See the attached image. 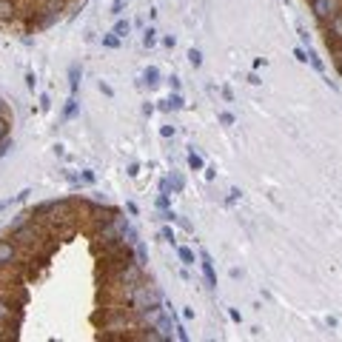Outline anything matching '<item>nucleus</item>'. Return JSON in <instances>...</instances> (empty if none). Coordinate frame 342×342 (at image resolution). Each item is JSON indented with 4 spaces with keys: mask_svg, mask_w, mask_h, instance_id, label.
<instances>
[{
    "mask_svg": "<svg viewBox=\"0 0 342 342\" xmlns=\"http://www.w3.org/2000/svg\"><path fill=\"white\" fill-rule=\"evenodd\" d=\"M15 17V3L12 0H0V20H12Z\"/></svg>",
    "mask_w": 342,
    "mask_h": 342,
    "instance_id": "7",
    "label": "nucleus"
},
{
    "mask_svg": "<svg viewBox=\"0 0 342 342\" xmlns=\"http://www.w3.org/2000/svg\"><path fill=\"white\" fill-rule=\"evenodd\" d=\"M220 123H226V126H234V123H237V117H234L231 111H223V114H220Z\"/></svg>",
    "mask_w": 342,
    "mask_h": 342,
    "instance_id": "22",
    "label": "nucleus"
},
{
    "mask_svg": "<svg viewBox=\"0 0 342 342\" xmlns=\"http://www.w3.org/2000/svg\"><path fill=\"white\" fill-rule=\"evenodd\" d=\"M74 114H77V100L69 97V103H66V109H63V117H66V120H72Z\"/></svg>",
    "mask_w": 342,
    "mask_h": 342,
    "instance_id": "14",
    "label": "nucleus"
},
{
    "mask_svg": "<svg viewBox=\"0 0 342 342\" xmlns=\"http://www.w3.org/2000/svg\"><path fill=\"white\" fill-rule=\"evenodd\" d=\"M160 237H163V240H166V242H171V245H174V228H171V226H163Z\"/></svg>",
    "mask_w": 342,
    "mask_h": 342,
    "instance_id": "19",
    "label": "nucleus"
},
{
    "mask_svg": "<svg viewBox=\"0 0 342 342\" xmlns=\"http://www.w3.org/2000/svg\"><path fill=\"white\" fill-rule=\"evenodd\" d=\"M325 32H328V49H334L336 43H342V12H336L325 23Z\"/></svg>",
    "mask_w": 342,
    "mask_h": 342,
    "instance_id": "3",
    "label": "nucleus"
},
{
    "mask_svg": "<svg viewBox=\"0 0 342 342\" xmlns=\"http://www.w3.org/2000/svg\"><path fill=\"white\" fill-rule=\"evenodd\" d=\"M299 40H302V43H305V46H311V35H308L305 29H299Z\"/></svg>",
    "mask_w": 342,
    "mask_h": 342,
    "instance_id": "30",
    "label": "nucleus"
},
{
    "mask_svg": "<svg viewBox=\"0 0 342 342\" xmlns=\"http://www.w3.org/2000/svg\"><path fill=\"white\" fill-rule=\"evenodd\" d=\"M143 43H146L148 49H151V46L157 43V29H154V26H148V29L143 32Z\"/></svg>",
    "mask_w": 342,
    "mask_h": 342,
    "instance_id": "13",
    "label": "nucleus"
},
{
    "mask_svg": "<svg viewBox=\"0 0 342 342\" xmlns=\"http://www.w3.org/2000/svg\"><path fill=\"white\" fill-rule=\"evenodd\" d=\"M177 254H180V260L185 262V265H194V251H191V248H185V245H182L180 251H177Z\"/></svg>",
    "mask_w": 342,
    "mask_h": 342,
    "instance_id": "16",
    "label": "nucleus"
},
{
    "mask_svg": "<svg viewBox=\"0 0 342 342\" xmlns=\"http://www.w3.org/2000/svg\"><path fill=\"white\" fill-rule=\"evenodd\" d=\"M248 83H251V86H260L262 80H260V77H257V74H248Z\"/></svg>",
    "mask_w": 342,
    "mask_h": 342,
    "instance_id": "35",
    "label": "nucleus"
},
{
    "mask_svg": "<svg viewBox=\"0 0 342 342\" xmlns=\"http://www.w3.org/2000/svg\"><path fill=\"white\" fill-rule=\"evenodd\" d=\"M103 46H106V49H117V46H120V37H117L114 32H111V35L103 37Z\"/></svg>",
    "mask_w": 342,
    "mask_h": 342,
    "instance_id": "17",
    "label": "nucleus"
},
{
    "mask_svg": "<svg viewBox=\"0 0 342 342\" xmlns=\"http://www.w3.org/2000/svg\"><path fill=\"white\" fill-rule=\"evenodd\" d=\"M168 83H171V88H174V91H180V77H171Z\"/></svg>",
    "mask_w": 342,
    "mask_h": 342,
    "instance_id": "36",
    "label": "nucleus"
},
{
    "mask_svg": "<svg viewBox=\"0 0 342 342\" xmlns=\"http://www.w3.org/2000/svg\"><path fill=\"white\" fill-rule=\"evenodd\" d=\"M160 134H163V137H171V134H174V126H163Z\"/></svg>",
    "mask_w": 342,
    "mask_h": 342,
    "instance_id": "33",
    "label": "nucleus"
},
{
    "mask_svg": "<svg viewBox=\"0 0 342 342\" xmlns=\"http://www.w3.org/2000/svg\"><path fill=\"white\" fill-rule=\"evenodd\" d=\"M140 174V166H137V163H131V166H129V177H137Z\"/></svg>",
    "mask_w": 342,
    "mask_h": 342,
    "instance_id": "34",
    "label": "nucleus"
},
{
    "mask_svg": "<svg viewBox=\"0 0 342 342\" xmlns=\"http://www.w3.org/2000/svg\"><path fill=\"white\" fill-rule=\"evenodd\" d=\"M294 57H297L299 63H308V51L305 49H297V51H294Z\"/></svg>",
    "mask_w": 342,
    "mask_h": 342,
    "instance_id": "27",
    "label": "nucleus"
},
{
    "mask_svg": "<svg viewBox=\"0 0 342 342\" xmlns=\"http://www.w3.org/2000/svg\"><path fill=\"white\" fill-rule=\"evenodd\" d=\"M143 80H146V86H148V88H154L157 83H160V72H157L154 66H148V69H146V74H143Z\"/></svg>",
    "mask_w": 342,
    "mask_h": 342,
    "instance_id": "8",
    "label": "nucleus"
},
{
    "mask_svg": "<svg viewBox=\"0 0 342 342\" xmlns=\"http://www.w3.org/2000/svg\"><path fill=\"white\" fill-rule=\"evenodd\" d=\"M129 32H131V23L129 20H117L114 23V35L123 40V37H129Z\"/></svg>",
    "mask_w": 342,
    "mask_h": 342,
    "instance_id": "11",
    "label": "nucleus"
},
{
    "mask_svg": "<svg viewBox=\"0 0 342 342\" xmlns=\"http://www.w3.org/2000/svg\"><path fill=\"white\" fill-rule=\"evenodd\" d=\"M100 91H103L106 97H114V88H111L109 83H103V80H100Z\"/></svg>",
    "mask_w": 342,
    "mask_h": 342,
    "instance_id": "28",
    "label": "nucleus"
},
{
    "mask_svg": "<svg viewBox=\"0 0 342 342\" xmlns=\"http://www.w3.org/2000/svg\"><path fill=\"white\" fill-rule=\"evenodd\" d=\"M0 339H3V334H0Z\"/></svg>",
    "mask_w": 342,
    "mask_h": 342,
    "instance_id": "38",
    "label": "nucleus"
},
{
    "mask_svg": "<svg viewBox=\"0 0 342 342\" xmlns=\"http://www.w3.org/2000/svg\"><path fill=\"white\" fill-rule=\"evenodd\" d=\"M200 265H203V277H205V283H208V288H217V271H214V262L205 251L200 254Z\"/></svg>",
    "mask_w": 342,
    "mask_h": 342,
    "instance_id": "4",
    "label": "nucleus"
},
{
    "mask_svg": "<svg viewBox=\"0 0 342 342\" xmlns=\"http://www.w3.org/2000/svg\"><path fill=\"white\" fill-rule=\"evenodd\" d=\"M26 86H29V88H35V86H37V77H35V74H32V72L26 74Z\"/></svg>",
    "mask_w": 342,
    "mask_h": 342,
    "instance_id": "32",
    "label": "nucleus"
},
{
    "mask_svg": "<svg viewBox=\"0 0 342 342\" xmlns=\"http://www.w3.org/2000/svg\"><path fill=\"white\" fill-rule=\"evenodd\" d=\"M189 63L194 66V69L203 66V54H200V49H189Z\"/></svg>",
    "mask_w": 342,
    "mask_h": 342,
    "instance_id": "15",
    "label": "nucleus"
},
{
    "mask_svg": "<svg viewBox=\"0 0 342 342\" xmlns=\"http://www.w3.org/2000/svg\"><path fill=\"white\" fill-rule=\"evenodd\" d=\"M77 83H80V66H72V69H69V86H72V97L77 95Z\"/></svg>",
    "mask_w": 342,
    "mask_h": 342,
    "instance_id": "10",
    "label": "nucleus"
},
{
    "mask_svg": "<svg viewBox=\"0 0 342 342\" xmlns=\"http://www.w3.org/2000/svg\"><path fill=\"white\" fill-rule=\"evenodd\" d=\"M168 185H171V191H182V177H180V174H171Z\"/></svg>",
    "mask_w": 342,
    "mask_h": 342,
    "instance_id": "21",
    "label": "nucleus"
},
{
    "mask_svg": "<svg viewBox=\"0 0 342 342\" xmlns=\"http://www.w3.org/2000/svg\"><path fill=\"white\" fill-rule=\"evenodd\" d=\"M311 12L320 23H328L339 12V0H311Z\"/></svg>",
    "mask_w": 342,
    "mask_h": 342,
    "instance_id": "2",
    "label": "nucleus"
},
{
    "mask_svg": "<svg viewBox=\"0 0 342 342\" xmlns=\"http://www.w3.org/2000/svg\"><path fill=\"white\" fill-rule=\"evenodd\" d=\"M15 257H17V251H15V245H12V240H0V268H3V265H12Z\"/></svg>",
    "mask_w": 342,
    "mask_h": 342,
    "instance_id": "5",
    "label": "nucleus"
},
{
    "mask_svg": "<svg viewBox=\"0 0 342 342\" xmlns=\"http://www.w3.org/2000/svg\"><path fill=\"white\" fill-rule=\"evenodd\" d=\"M182 106H185V103H182L180 91H174V95L168 97V100H166V103H160V111H171V109H174V111H180V109H182Z\"/></svg>",
    "mask_w": 342,
    "mask_h": 342,
    "instance_id": "6",
    "label": "nucleus"
},
{
    "mask_svg": "<svg viewBox=\"0 0 342 342\" xmlns=\"http://www.w3.org/2000/svg\"><path fill=\"white\" fill-rule=\"evenodd\" d=\"M0 325H12V305L0 299Z\"/></svg>",
    "mask_w": 342,
    "mask_h": 342,
    "instance_id": "9",
    "label": "nucleus"
},
{
    "mask_svg": "<svg viewBox=\"0 0 342 342\" xmlns=\"http://www.w3.org/2000/svg\"><path fill=\"white\" fill-rule=\"evenodd\" d=\"M157 208L168 211V194H160V197H157Z\"/></svg>",
    "mask_w": 342,
    "mask_h": 342,
    "instance_id": "24",
    "label": "nucleus"
},
{
    "mask_svg": "<svg viewBox=\"0 0 342 342\" xmlns=\"http://www.w3.org/2000/svg\"><path fill=\"white\" fill-rule=\"evenodd\" d=\"M129 6V0H114V3H111V15L114 17H120L123 15V9Z\"/></svg>",
    "mask_w": 342,
    "mask_h": 342,
    "instance_id": "18",
    "label": "nucleus"
},
{
    "mask_svg": "<svg viewBox=\"0 0 342 342\" xmlns=\"http://www.w3.org/2000/svg\"><path fill=\"white\" fill-rule=\"evenodd\" d=\"M163 46H166V49H174V46H177V37H174V35L163 37Z\"/></svg>",
    "mask_w": 342,
    "mask_h": 342,
    "instance_id": "25",
    "label": "nucleus"
},
{
    "mask_svg": "<svg viewBox=\"0 0 342 342\" xmlns=\"http://www.w3.org/2000/svg\"><path fill=\"white\" fill-rule=\"evenodd\" d=\"M63 9H66V0H46L43 9H40V20H37V29H46V26H51V23H54L60 15H63Z\"/></svg>",
    "mask_w": 342,
    "mask_h": 342,
    "instance_id": "1",
    "label": "nucleus"
},
{
    "mask_svg": "<svg viewBox=\"0 0 342 342\" xmlns=\"http://www.w3.org/2000/svg\"><path fill=\"white\" fill-rule=\"evenodd\" d=\"M189 168H191V171H203V168H205L203 157H200V154H194V151H191V154H189Z\"/></svg>",
    "mask_w": 342,
    "mask_h": 342,
    "instance_id": "12",
    "label": "nucleus"
},
{
    "mask_svg": "<svg viewBox=\"0 0 342 342\" xmlns=\"http://www.w3.org/2000/svg\"><path fill=\"white\" fill-rule=\"evenodd\" d=\"M29 194H32V189H23L20 194H15V203H26V200H29Z\"/></svg>",
    "mask_w": 342,
    "mask_h": 342,
    "instance_id": "23",
    "label": "nucleus"
},
{
    "mask_svg": "<svg viewBox=\"0 0 342 342\" xmlns=\"http://www.w3.org/2000/svg\"><path fill=\"white\" fill-rule=\"evenodd\" d=\"M174 331H177V339H182V342L189 339V334H185V328H182V325H177Z\"/></svg>",
    "mask_w": 342,
    "mask_h": 342,
    "instance_id": "31",
    "label": "nucleus"
},
{
    "mask_svg": "<svg viewBox=\"0 0 342 342\" xmlns=\"http://www.w3.org/2000/svg\"><path fill=\"white\" fill-rule=\"evenodd\" d=\"M3 111H6V103H3V100H0V114H3Z\"/></svg>",
    "mask_w": 342,
    "mask_h": 342,
    "instance_id": "37",
    "label": "nucleus"
},
{
    "mask_svg": "<svg viewBox=\"0 0 342 342\" xmlns=\"http://www.w3.org/2000/svg\"><path fill=\"white\" fill-rule=\"evenodd\" d=\"M240 194H242L240 189H231V191H228V205H231V203H237V200H240Z\"/></svg>",
    "mask_w": 342,
    "mask_h": 342,
    "instance_id": "26",
    "label": "nucleus"
},
{
    "mask_svg": "<svg viewBox=\"0 0 342 342\" xmlns=\"http://www.w3.org/2000/svg\"><path fill=\"white\" fill-rule=\"evenodd\" d=\"M9 137V120L6 114H0V140H6Z\"/></svg>",
    "mask_w": 342,
    "mask_h": 342,
    "instance_id": "20",
    "label": "nucleus"
},
{
    "mask_svg": "<svg viewBox=\"0 0 342 342\" xmlns=\"http://www.w3.org/2000/svg\"><path fill=\"white\" fill-rule=\"evenodd\" d=\"M228 317H231L234 322H242V314L237 311V308H228Z\"/></svg>",
    "mask_w": 342,
    "mask_h": 342,
    "instance_id": "29",
    "label": "nucleus"
}]
</instances>
